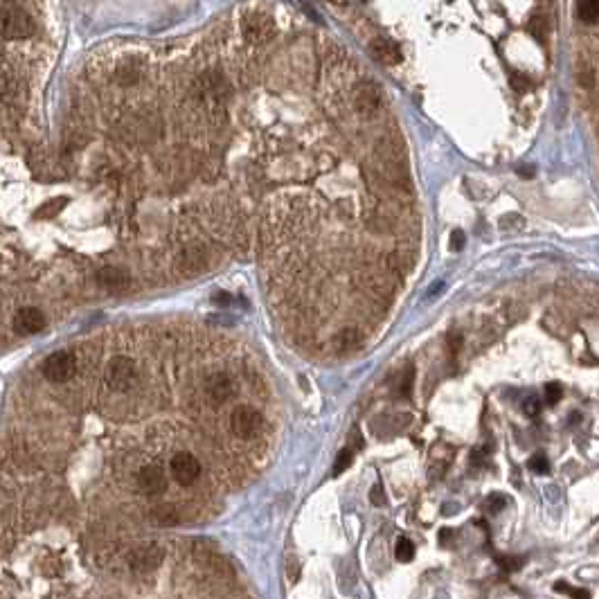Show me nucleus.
<instances>
[{
    "label": "nucleus",
    "mask_w": 599,
    "mask_h": 599,
    "mask_svg": "<svg viewBox=\"0 0 599 599\" xmlns=\"http://www.w3.org/2000/svg\"><path fill=\"white\" fill-rule=\"evenodd\" d=\"M450 248H453V250H462L464 248V234L460 230L453 232V237H450Z\"/></svg>",
    "instance_id": "obj_25"
},
{
    "label": "nucleus",
    "mask_w": 599,
    "mask_h": 599,
    "mask_svg": "<svg viewBox=\"0 0 599 599\" xmlns=\"http://www.w3.org/2000/svg\"><path fill=\"white\" fill-rule=\"evenodd\" d=\"M352 460H354V448H350V446L342 448L336 458V462H334V475H340L352 464Z\"/></svg>",
    "instance_id": "obj_17"
},
{
    "label": "nucleus",
    "mask_w": 599,
    "mask_h": 599,
    "mask_svg": "<svg viewBox=\"0 0 599 599\" xmlns=\"http://www.w3.org/2000/svg\"><path fill=\"white\" fill-rule=\"evenodd\" d=\"M512 84L516 86V90H527V86H529L527 79H525V77H518V75L512 77Z\"/></svg>",
    "instance_id": "obj_26"
},
{
    "label": "nucleus",
    "mask_w": 599,
    "mask_h": 599,
    "mask_svg": "<svg viewBox=\"0 0 599 599\" xmlns=\"http://www.w3.org/2000/svg\"><path fill=\"white\" fill-rule=\"evenodd\" d=\"M545 401H548L550 406H556L558 401H561V385L558 383L545 385Z\"/></svg>",
    "instance_id": "obj_20"
},
{
    "label": "nucleus",
    "mask_w": 599,
    "mask_h": 599,
    "mask_svg": "<svg viewBox=\"0 0 599 599\" xmlns=\"http://www.w3.org/2000/svg\"><path fill=\"white\" fill-rule=\"evenodd\" d=\"M369 500L374 502V504H379V507H383V504L388 502V500H385V494H383V487H381V485H374V487H372V491H369Z\"/></svg>",
    "instance_id": "obj_23"
},
{
    "label": "nucleus",
    "mask_w": 599,
    "mask_h": 599,
    "mask_svg": "<svg viewBox=\"0 0 599 599\" xmlns=\"http://www.w3.org/2000/svg\"><path fill=\"white\" fill-rule=\"evenodd\" d=\"M552 588H554V593H563V595H568L570 599H590V597H593L590 590L575 588V585H570L568 581H556Z\"/></svg>",
    "instance_id": "obj_13"
},
{
    "label": "nucleus",
    "mask_w": 599,
    "mask_h": 599,
    "mask_svg": "<svg viewBox=\"0 0 599 599\" xmlns=\"http://www.w3.org/2000/svg\"><path fill=\"white\" fill-rule=\"evenodd\" d=\"M203 390H205V396L212 406H221L232 396L234 381L228 374H212V377H207Z\"/></svg>",
    "instance_id": "obj_6"
},
{
    "label": "nucleus",
    "mask_w": 599,
    "mask_h": 599,
    "mask_svg": "<svg viewBox=\"0 0 599 599\" xmlns=\"http://www.w3.org/2000/svg\"><path fill=\"white\" fill-rule=\"evenodd\" d=\"M372 55H374L381 63H399L401 61V52H399V45L390 38H377L374 43H372Z\"/></svg>",
    "instance_id": "obj_10"
},
{
    "label": "nucleus",
    "mask_w": 599,
    "mask_h": 599,
    "mask_svg": "<svg viewBox=\"0 0 599 599\" xmlns=\"http://www.w3.org/2000/svg\"><path fill=\"white\" fill-rule=\"evenodd\" d=\"M577 16L585 25L597 23L599 21V0H581L577 5Z\"/></svg>",
    "instance_id": "obj_12"
},
{
    "label": "nucleus",
    "mask_w": 599,
    "mask_h": 599,
    "mask_svg": "<svg viewBox=\"0 0 599 599\" xmlns=\"http://www.w3.org/2000/svg\"><path fill=\"white\" fill-rule=\"evenodd\" d=\"M65 203H68V198L65 196H59V198H55V201H48L45 205H41L38 207V212H36V217L38 219H45V217H57L59 212L65 207Z\"/></svg>",
    "instance_id": "obj_14"
},
{
    "label": "nucleus",
    "mask_w": 599,
    "mask_h": 599,
    "mask_svg": "<svg viewBox=\"0 0 599 599\" xmlns=\"http://www.w3.org/2000/svg\"><path fill=\"white\" fill-rule=\"evenodd\" d=\"M169 469L178 485L190 487L196 482V477L201 475V462H198L192 453H188V450H180V453L171 458Z\"/></svg>",
    "instance_id": "obj_5"
},
{
    "label": "nucleus",
    "mask_w": 599,
    "mask_h": 599,
    "mask_svg": "<svg viewBox=\"0 0 599 599\" xmlns=\"http://www.w3.org/2000/svg\"><path fill=\"white\" fill-rule=\"evenodd\" d=\"M358 345H361V336L356 334V331H342L338 336V350L340 352H352L356 350Z\"/></svg>",
    "instance_id": "obj_16"
},
{
    "label": "nucleus",
    "mask_w": 599,
    "mask_h": 599,
    "mask_svg": "<svg viewBox=\"0 0 599 599\" xmlns=\"http://www.w3.org/2000/svg\"><path fill=\"white\" fill-rule=\"evenodd\" d=\"M412 377H415V367L408 365L406 372L401 374V396H408L410 394V385H412Z\"/></svg>",
    "instance_id": "obj_21"
},
{
    "label": "nucleus",
    "mask_w": 599,
    "mask_h": 599,
    "mask_svg": "<svg viewBox=\"0 0 599 599\" xmlns=\"http://www.w3.org/2000/svg\"><path fill=\"white\" fill-rule=\"evenodd\" d=\"M523 410L527 412L529 417H536V415H539V410H541V404H539V399H536V396H529V399H525V404H523Z\"/></svg>",
    "instance_id": "obj_22"
},
{
    "label": "nucleus",
    "mask_w": 599,
    "mask_h": 599,
    "mask_svg": "<svg viewBox=\"0 0 599 599\" xmlns=\"http://www.w3.org/2000/svg\"><path fill=\"white\" fill-rule=\"evenodd\" d=\"M504 502H507V500H504L502 496H491V498L487 500V509L496 514V512H500V509L504 507Z\"/></svg>",
    "instance_id": "obj_24"
},
{
    "label": "nucleus",
    "mask_w": 599,
    "mask_h": 599,
    "mask_svg": "<svg viewBox=\"0 0 599 599\" xmlns=\"http://www.w3.org/2000/svg\"><path fill=\"white\" fill-rule=\"evenodd\" d=\"M394 554H396V558H399L401 563H408V561H412V556H415V545H412L410 539L401 536V539L396 541Z\"/></svg>",
    "instance_id": "obj_15"
},
{
    "label": "nucleus",
    "mask_w": 599,
    "mask_h": 599,
    "mask_svg": "<svg viewBox=\"0 0 599 599\" xmlns=\"http://www.w3.org/2000/svg\"><path fill=\"white\" fill-rule=\"evenodd\" d=\"M136 379V363L126 356H115L111 358V363L106 365V383L115 392L129 390V385Z\"/></svg>",
    "instance_id": "obj_3"
},
{
    "label": "nucleus",
    "mask_w": 599,
    "mask_h": 599,
    "mask_svg": "<svg viewBox=\"0 0 599 599\" xmlns=\"http://www.w3.org/2000/svg\"><path fill=\"white\" fill-rule=\"evenodd\" d=\"M264 426V417L261 412H257L255 408L250 406H239L232 410V417H230V428L237 437L242 439H250L255 437Z\"/></svg>",
    "instance_id": "obj_2"
},
{
    "label": "nucleus",
    "mask_w": 599,
    "mask_h": 599,
    "mask_svg": "<svg viewBox=\"0 0 599 599\" xmlns=\"http://www.w3.org/2000/svg\"><path fill=\"white\" fill-rule=\"evenodd\" d=\"M77 372V361L75 356L68 352H55L45 358L43 363V377L52 383H65L75 377Z\"/></svg>",
    "instance_id": "obj_4"
},
{
    "label": "nucleus",
    "mask_w": 599,
    "mask_h": 599,
    "mask_svg": "<svg viewBox=\"0 0 599 599\" xmlns=\"http://www.w3.org/2000/svg\"><path fill=\"white\" fill-rule=\"evenodd\" d=\"M138 485H140V489L144 491L146 496H158V494H163L165 487H167L165 471H163L161 467H153V464H149V467H144V469L138 473Z\"/></svg>",
    "instance_id": "obj_8"
},
{
    "label": "nucleus",
    "mask_w": 599,
    "mask_h": 599,
    "mask_svg": "<svg viewBox=\"0 0 599 599\" xmlns=\"http://www.w3.org/2000/svg\"><path fill=\"white\" fill-rule=\"evenodd\" d=\"M525 563V558L523 556H498V566L502 570H507V572H516V570H521Z\"/></svg>",
    "instance_id": "obj_19"
},
{
    "label": "nucleus",
    "mask_w": 599,
    "mask_h": 599,
    "mask_svg": "<svg viewBox=\"0 0 599 599\" xmlns=\"http://www.w3.org/2000/svg\"><path fill=\"white\" fill-rule=\"evenodd\" d=\"M527 467L534 471V473H539V475L550 473V462H548V458H545L543 453H539V455L531 458V460L527 462Z\"/></svg>",
    "instance_id": "obj_18"
},
{
    "label": "nucleus",
    "mask_w": 599,
    "mask_h": 599,
    "mask_svg": "<svg viewBox=\"0 0 599 599\" xmlns=\"http://www.w3.org/2000/svg\"><path fill=\"white\" fill-rule=\"evenodd\" d=\"M45 327V315L34 309V307H25L14 315V329L21 336H32L38 334Z\"/></svg>",
    "instance_id": "obj_7"
},
{
    "label": "nucleus",
    "mask_w": 599,
    "mask_h": 599,
    "mask_svg": "<svg viewBox=\"0 0 599 599\" xmlns=\"http://www.w3.org/2000/svg\"><path fill=\"white\" fill-rule=\"evenodd\" d=\"M99 282L106 286V288H111V291H122L126 288L129 284V275L126 271L122 269H115V266H109V269H104L99 273Z\"/></svg>",
    "instance_id": "obj_11"
},
{
    "label": "nucleus",
    "mask_w": 599,
    "mask_h": 599,
    "mask_svg": "<svg viewBox=\"0 0 599 599\" xmlns=\"http://www.w3.org/2000/svg\"><path fill=\"white\" fill-rule=\"evenodd\" d=\"M244 32H246V38L248 41H266V38H271V21L266 18V16H250L244 21Z\"/></svg>",
    "instance_id": "obj_9"
},
{
    "label": "nucleus",
    "mask_w": 599,
    "mask_h": 599,
    "mask_svg": "<svg viewBox=\"0 0 599 599\" xmlns=\"http://www.w3.org/2000/svg\"><path fill=\"white\" fill-rule=\"evenodd\" d=\"M460 345H462V338H460V336L450 338V350H453V352H458V350H460Z\"/></svg>",
    "instance_id": "obj_27"
},
{
    "label": "nucleus",
    "mask_w": 599,
    "mask_h": 599,
    "mask_svg": "<svg viewBox=\"0 0 599 599\" xmlns=\"http://www.w3.org/2000/svg\"><path fill=\"white\" fill-rule=\"evenodd\" d=\"M518 174H521V176H531V174H534V169H531V167H518Z\"/></svg>",
    "instance_id": "obj_28"
},
{
    "label": "nucleus",
    "mask_w": 599,
    "mask_h": 599,
    "mask_svg": "<svg viewBox=\"0 0 599 599\" xmlns=\"http://www.w3.org/2000/svg\"><path fill=\"white\" fill-rule=\"evenodd\" d=\"M0 23L5 38H25L34 32L32 16L16 3H0Z\"/></svg>",
    "instance_id": "obj_1"
}]
</instances>
